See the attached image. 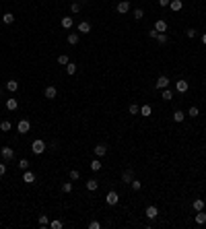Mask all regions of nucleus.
Segmentation results:
<instances>
[{
  "instance_id": "35",
  "label": "nucleus",
  "mask_w": 206,
  "mask_h": 229,
  "mask_svg": "<svg viewBox=\"0 0 206 229\" xmlns=\"http://www.w3.org/2000/svg\"><path fill=\"white\" fill-rule=\"evenodd\" d=\"M130 186H132V190H134V192H138V190H140V188H142V184H140V182H138L136 178H134V180L130 182Z\"/></svg>"
},
{
  "instance_id": "12",
  "label": "nucleus",
  "mask_w": 206,
  "mask_h": 229,
  "mask_svg": "<svg viewBox=\"0 0 206 229\" xmlns=\"http://www.w3.org/2000/svg\"><path fill=\"white\" fill-rule=\"evenodd\" d=\"M132 180H134V174H132V169H126V171L122 174V182H124V184H130Z\"/></svg>"
},
{
  "instance_id": "46",
  "label": "nucleus",
  "mask_w": 206,
  "mask_h": 229,
  "mask_svg": "<svg viewBox=\"0 0 206 229\" xmlns=\"http://www.w3.org/2000/svg\"><path fill=\"white\" fill-rule=\"evenodd\" d=\"M169 2H171V0H159V4H161V6H169Z\"/></svg>"
},
{
  "instance_id": "36",
  "label": "nucleus",
  "mask_w": 206,
  "mask_h": 229,
  "mask_svg": "<svg viewBox=\"0 0 206 229\" xmlns=\"http://www.w3.org/2000/svg\"><path fill=\"white\" fill-rule=\"evenodd\" d=\"M142 17H144V10H142V8H136V10H134V19H136V21H140Z\"/></svg>"
},
{
  "instance_id": "14",
  "label": "nucleus",
  "mask_w": 206,
  "mask_h": 229,
  "mask_svg": "<svg viewBox=\"0 0 206 229\" xmlns=\"http://www.w3.org/2000/svg\"><path fill=\"white\" fill-rule=\"evenodd\" d=\"M105 153H107V147H105V145H97V147H95V157H99V159H101Z\"/></svg>"
},
{
  "instance_id": "8",
  "label": "nucleus",
  "mask_w": 206,
  "mask_h": 229,
  "mask_svg": "<svg viewBox=\"0 0 206 229\" xmlns=\"http://www.w3.org/2000/svg\"><path fill=\"white\" fill-rule=\"evenodd\" d=\"M144 215L149 217V219H151V221H155V219H157V215H159V208L157 207H146V211H144Z\"/></svg>"
},
{
  "instance_id": "33",
  "label": "nucleus",
  "mask_w": 206,
  "mask_h": 229,
  "mask_svg": "<svg viewBox=\"0 0 206 229\" xmlns=\"http://www.w3.org/2000/svg\"><path fill=\"white\" fill-rule=\"evenodd\" d=\"M50 227H52V229H62V227H64V223L58 221V219H54V221H50Z\"/></svg>"
},
{
  "instance_id": "24",
  "label": "nucleus",
  "mask_w": 206,
  "mask_h": 229,
  "mask_svg": "<svg viewBox=\"0 0 206 229\" xmlns=\"http://www.w3.org/2000/svg\"><path fill=\"white\" fill-rule=\"evenodd\" d=\"M78 31H81V33H89V31H91V25H89L87 21L78 23Z\"/></svg>"
},
{
  "instance_id": "39",
  "label": "nucleus",
  "mask_w": 206,
  "mask_h": 229,
  "mask_svg": "<svg viewBox=\"0 0 206 229\" xmlns=\"http://www.w3.org/2000/svg\"><path fill=\"white\" fill-rule=\"evenodd\" d=\"M39 225H41V227H46V225H50V219H48L46 215H41V217H39Z\"/></svg>"
},
{
  "instance_id": "17",
  "label": "nucleus",
  "mask_w": 206,
  "mask_h": 229,
  "mask_svg": "<svg viewBox=\"0 0 206 229\" xmlns=\"http://www.w3.org/2000/svg\"><path fill=\"white\" fill-rule=\"evenodd\" d=\"M17 107H19V101H17V99H6V110L8 111H14Z\"/></svg>"
},
{
  "instance_id": "1",
  "label": "nucleus",
  "mask_w": 206,
  "mask_h": 229,
  "mask_svg": "<svg viewBox=\"0 0 206 229\" xmlns=\"http://www.w3.org/2000/svg\"><path fill=\"white\" fill-rule=\"evenodd\" d=\"M31 151H33L35 155H41V153L46 151V143H43V140H41V139L33 140V143H31Z\"/></svg>"
},
{
  "instance_id": "45",
  "label": "nucleus",
  "mask_w": 206,
  "mask_h": 229,
  "mask_svg": "<svg viewBox=\"0 0 206 229\" xmlns=\"http://www.w3.org/2000/svg\"><path fill=\"white\" fill-rule=\"evenodd\" d=\"M6 174V165H4V163H0V175H4Z\"/></svg>"
},
{
  "instance_id": "13",
  "label": "nucleus",
  "mask_w": 206,
  "mask_h": 229,
  "mask_svg": "<svg viewBox=\"0 0 206 229\" xmlns=\"http://www.w3.org/2000/svg\"><path fill=\"white\" fill-rule=\"evenodd\" d=\"M204 207H206L204 198H196V200H194V211H196V213H198V211H204Z\"/></svg>"
},
{
  "instance_id": "31",
  "label": "nucleus",
  "mask_w": 206,
  "mask_h": 229,
  "mask_svg": "<svg viewBox=\"0 0 206 229\" xmlns=\"http://www.w3.org/2000/svg\"><path fill=\"white\" fill-rule=\"evenodd\" d=\"M74 72H76V64L68 62V64H66V74H74Z\"/></svg>"
},
{
  "instance_id": "18",
  "label": "nucleus",
  "mask_w": 206,
  "mask_h": 229,
  "mask_svg": "<svg viewBox=\"0 0 206 229\" xmlns=\"http://www.w3.org/2000/svg\"><path fill=\"white\" fill-rule=\"evenodd\" d=\"M194 221L198 223V225H204V223H206V215H204V211H198V215L194 217Z\"/></svg>"
},
{
  "instance_id": "38",
  "label": "nucleus",
  "mask_w": 206,
  "mask_h": 229,
  "mask_svg": "<svg viewBox=\"0 0 206 229\" xmlns=\"http://www.w3.org/2000/svg\"><path fill=\"white\" fill-rule=\"evenodd\" d=\"M68 62H70V60H68V56H64V54L58 56V64H64V66H66Z\"/></svg>"
},
{
  "instance_id": "7",
  "label": "nucleus",
  "mask_w": 206,
  "mask_h": 229,
  "mask_svg": "<svg viewBox=\"0 0 206 229\" xmlns=\"http://www.w3.org/2000/svg\"><path fill=\"white\" fill-rule=\"evenodd\" d=\"M155 87H157V89H161V91H163V89H167V87H169V78H167V76H159V78H157V83H155Z\"/></svg>"
},
{
  "instance_id": "4",
  "label": "nucleus",
  "mask_w": 206,
  "mask_h": 229,
  "mask_svg": "<svg viewBox=\"0 0 206 229\" xmlns=\"http://www.w3.org/2000/svg\"><path fill=\"white\" fill-rule=\"evenodd\" d=\"M116 10L120 14H126L128 10H130V2H128V0H120V2H117V6H116Z\"/></svg>"
},
{
  "instance_id": "23",
  "label": "nucleus",
  "mask_w": 206,
  "mask_h": 229,
  "mask_svg": "<svg viewBox=\"0 0 206 229\" xmlns=\"http://www.w3.org/2000/svg\"><path fill=\"white\" fill-rule=\"evenodd\" d=\"M66 42H68L70 46H76V43H78V33H68Z\"/></svg>"
},
{
  "instance_id": "16",
  "label": "nucleus",
  "mask_w": 206,
  "mask_h": 229,
  "mask_svg": "<svg viewBox=\"0 0 206 229\" xmlns=\"http://www.w3.org/2000/svg\"><path fill=\"white\" fill-rule=\"evenodd\" d=\"M2 23H4V25H13V23H14V14H13V13H4Z\"/></svg>"
},
{
  "instance_id": "26",
  "label": "nucleus",
  "mask_w": 206,
  "mask_h": 229,
  "mask_svg": "<svg viewBox=\"0 0 206 229\" xmlns=\"http://www.w3.org/2000/svg\"><path fill=\"white\" fill-rule=\"evenodd\" d=\"M10 128H13V124H10L8 120H2V122H0V130H2V132H8Z\"/></svg>"
},
{
  "instance_id": "30",
  "label": "nucleus",
  "mask_w": 206,
  "mask_h": 229,
  "mask_svg": "<svg viewBox=\"0 0 206 229\" xmlns=\"http://www.w3.org/2000/svg\"><path fill=\"white\" fill-rule=\"evenodd\" d=\"M128 111H130L132 116H138V114H140V105H136V103H132L130 107H128Z\"/></svg>"
},
{
  "instance_id": "19",
  "label": "nucleus",
  "mask_w": 206,
  "mask_h": 229,
  "mask_svg": "<svg viewBox=\"0 0 206 229\" xmlns=\"http://www.w3.org/2000/svg\"><path fill=\"white\" fill-rule=\"evenodd\" d=\"M97 188H99V182L97 180H87V190L89 192H95Z\"/></svg>"
},
{
  "instance_id": "3",
  "label": "nucleus",
  "mask_w": 206,
  "mask_h": 229,
  "mask_svg": "<svg viewBox=\"0 0 206 229\" xmlns=\"http://www.w3.org/2000/svg\"><path fill=\"white\" fill-rule=\"evenodd\" d=\"M0 155H2V159H4V161L14 159V151L10 149V147H2V149H0Z\"/></svg>"
},
{
  "instance_id": "42",
  "label": "nucleus",
  "mask_w": 206,
  "mask_h": 229,
  "mask_svg": "<svg viewBox=\"0 0 206 229\" xmlns=\"http://www.w3.org/2000/svg\"><path fill=\"white\" fill-rule=\"evenodd\" d=\"M185 35H188V37H196V29H194V27L185 29Z\"/></svg>"
},
{
  "instance_id": "44",
  "label": "nucleus",
  "mask_w": 206,
  "mask_h": 229,
  "mask_svg": "<svg viewBox=\"0 0 206 229\" xmlns=\"http://www.w3.org/2000/svg\"><path fill=\"white\" fill-rule=\"evenodd\" d=\"M159 35V31H155V27L151 29V31H149V37H151V39H155V37H157Z\"/></svg>"
},
{
  "instance_id": "15",
  "label": "nucleus",
  "mask_w": 206,
  "mask_h": 229,
  "mask_svg": "<svg viewBox=\"0 0 206 229\" xmlns=\"http://www.w3.org/2000/svg\"><path fill=\"white\" fill-rule=\"evenodd\" d=\"M181 6H184V2H181V0H171V2H169V8H171V10H175V13H177V10H181Z\"/></svg>"
},
{
  "instance_id": "37",
  "label": "nucleus",
  "mask_w": 206,
  "mask_h": 229,
  "mask_svg": "<svg viewBox=\"0 0 206 229\" xmlns=\"http://www.w3.org/2000/svg\"><path fill=\"white\" fill-rule=\"evenodd\" d=\"M19 169H23V171H25V169H29V161H27V159H21V161H19Z\"/></svg>"
},
{
  "instance_id": "22",
  "label": "nucleus",
  "mask_w": 206,
  "mask_h": 229,
  "mask_svg": "<svg viewBox=\"0 0 206 229\" xmlns=\"http://www.w3.org/2000/svg\"><path fill=\"white\" fill-rule=\"evenodd\" d=\"M6 89L10 91V93H14V91L19 89V83H17L14 78H10V81H8V83H6Z\"/></svg>"
},
{
  "instance_id": "48",
  "label": "nucleus",
  "mask_w": 206,
  "mask_h": 229,
  "mask_svg": "<svg viewBox=\"0 0 206 229\" xmlns=\"http://www.w3.org/2000/svg\"><path fill=\"white\" fill-rule=\"evenodd\" d=\"M2 93H4V89H2V87H0V95H2Z\"/></svg>"
},
{
  "instance_id": "21",
  "label": "nucleus",
  "mask_w": 206,
  "mask_h": 229,
  "mask_svg": "<svg viewBox=\"0 0 206 229\" xmlns=\"http://www.w3.org/2000/svg\"><path fill=\"white\" fill-rule=\"evenodd\" d=\"M161 97H163L165 101H171V99H173V91L169 89V87H167V89H163V93H161Z\"/></svg>"
},
{
  "instance_id": "2",
  "label": "nucleus",
  "mask_w": 206,
  "mask_h": 229,
  "mask_svg": "<svg viewBox=\"0 0 206 229\" xmlns=\"http://www.w3.org/2000/svg\"><path fill=\"white\" fill-rule=\"evenodd\" d=\"M105 202H107L109 207H116L117 202H120V196H117V192H116V190L107 192V196H105Z\"/></svg>"
},
{
  "instance_id": "47",
  "label": "nucleus",
  "mask_w": 206,
  "mask_h": 229,
  "mask_svg": "<svg viewBox=\"0 0 206 229\" xmlns=\"http://www.w3.org/2000/svg\"><path fill=\"white\" fill-rule=\"evenodd\" d=\"M202 43L206 46V33H202Z\"/></svg>"
},
{
  "instance_id": "32",
  "label": "nucleus",
  "mask_w": 206,
  "mask_h": 229,
  "mask_svg": "<svg viewBox=\"0 0 206 229\" xmlns=\"http://www.w3.org/2000/svg\"><path fill=\"white\" fill-rule=\"evenodd\" d=\"M72 182H64V184H62V192H66V194H68V192H72Z\"/></svg>"
},
{
  "instance_id": "10",
  "label": "nucleus",
  "mask_w": 206,
  "mask_h": 229,
  "mask_svg": "<svg viewBox=\"0 0 206 229\" xmlns=\"http://www.w3.org/2000/svg\"><path fill=\"white\" fill-rule=\"evenodd\" d=\"M43 95H46V99H56V95H58V89L56 87H46V91H43Z\"/></svg>"
},
{
  "instance_id": "28",
  "label": "nucleus",
  "mask_w": 206,
  "mask_h": 229,
  "mask_svg": "<svg viewBox=\"0 0 206 229\" xmlns=\"http://www.w3.org/2000/svg\"><path fill=\"white\" fill-rule=\"evenodd\" d=\"M151 114H153L151 105H142V107H140V116H151Z\"/></svg>"
},
{
  "instance_id": "25",
  "label": "nucleus",
  "mask_w": 206,
  "mask_h": 229,
  "mask_svg": "<svg viewBox=\"0 0 206 229\" xmlns=\"http://www.w3.org/2000/svg\"><path fill=\"white\" fill-rule=\"evenodd\" d=\"M155 39H157V42L161 43V46H165V43L169 42V35H167V33H159L157 37H155Z\"/></svg>"
},
{
  "instance_id": "40",
  "label": "nucleus",
  "mask_w": 206,
  "mask_h": 229,
  "mask_svg": "<svg viewBox=\"0 0 206 229\" xmlns=\"http://www.w3.org/2000/svg\"><path fill=\"white\" fill-rule=\"evenodd\" d=\"M81 174H78V169H70V180H78Z\"/></svg>"
},
{
  "instance_id": "20",
  "label": "nucleus",
  "mask_w": 206,
  "mask_h": 229,
  "mask_svg": "<svg viewBox=\"0 0 206 229\" xmlns=\"http://www.w3.org/2000/svg\"><path fill=\"white\" fill-rule=\"evenodd\" d=\"M72 25H74L72 17H64V19H62V27L64 29H72Z\"/></svg>"
},
{
  "instance_id": "5",
  "label": "nucleus",
  "mask_w": 206,
  "mask_h": 229,
  "mask_svg": "<svg viewBox=\"0 0 206 229\" xmlns=\"http://www.w3.org/2000/svg\"><path fill=\"white\" fill-rule=\"evenodd\" d=\"M29 128H31V124H29V120H19V124H17V130L21 132V134H27Z\"/></svg>"
},
{
  "instance_id": "27",
  "label": "nucleus",
  "mask_w": 206,
  "mask_h": 229,
  "mask_svg": "<svg viewBox=\"0 0 206 229\" xmlns=\"http://www.w3.org/2000/svg\"><path fill=\"white\" fill-rule=\"evenodd\" d=\"M173 120H175V122H184V120H185V114H184L181 110H177L175 114H173Z\"/></svg>"
},
{
  "instance_id": "43",
  "label": "nucleus",
  "mask_w": 206,
  "mask_h": 229,
  "mask_svg": "<svg viewBox=\"0 0 206 229\" xmlns=\"http://www.w3.org/2000/svg\"><path fill=\"white\" fill-rule=\"evenodd\" d=\"M99 227H101V223H99V221H91L89 223V229H99Z\"/></svg>"
},
{
  "instance_id": "9",
  "label": "nucleus",
  "mask_w": 206,
  "mask_h": 229,
  "mask_svg": "<svg viewBox=\"0 0 206 229\" xmlns=\"http://www.w3.org/2000/svg\"><path fill=\"white\" fill-rule=\"evenodd\" d=\"M167 29H169V25H167V21H163V19H159V21L155 23V31H159V33H167Z\"/></svg>"
},
{
  "instance_id": "34",
  "label": "nucleus",
  "mask_w": 206,
  "mask_h": 229,
  "mask_svg": "<svg viewBox=\"0 0 206 229\" xmlns=\"http://www.w3.org/2000/svg\"><path fill=\"white\" fill-rule=\"evenodd\" d=\"M198 114H200V110H198V107H196V105L188 110V116H190V118H198Z\"/></svg>"
},
{
  "instance_id": "11",
  "label": "nucleus",
  "mask_w": 206,
  "mask_h": 229,
  "mask_svg": "<svg viewBox=\"0 0 206 229\" xmlns=\"http://www.w3.org/2000/svg\"><path fill=\"white\" fill-rule=\"evenodd\" d=\"M23 182H25V184H33V182H35V174H33V171H29V169H25Z\"/></svg>"
},
{
  "instance_id": "29",
  "label": "nucleus",
  "mask_w": 206,
  "mask_h": 229,
  "mask_svg": "<svg viewBox=\"0 0 206 229\" xmlns=\"http://www.w3.org/2000/svg\"><path fill=\"white\" fill-rule=\"evenodd\" d=\"M91 169H93V171H99V169H101V161H99V157L91 161Z\"/></svg>"
},
{
  "instance_id": "6",
  "label": "nucleus",
  "mask_w": 206,
  "mask_h": 229,
  "mask_svg": "<svg viewBox=\"0 0 206 229\" xmlns=\"http://www.w3.org/2000/svg\"><path fill=\"white\" fill-rule=\"evenodd\" d=\"M188 89H190V85H188L185 78H179L177 83H175V91H177V93H185Z\"/></svg>"
},
{
  "instance_id": "41",
  "label": "nucleus",
  "mask_w": 206,
  "mask_h": 229,
  "mask_svg": "<svg viewBox=\"0 0 206 229\" xmlns=\"http://www.w3.org/2000/svg\"><path fill=\"white\" fill-rule=\"evenodd\" d=\"M70 10H72V13H78V10H81V4H78V2H72V4H70Z\"/></svg>"
}]
</instances>
